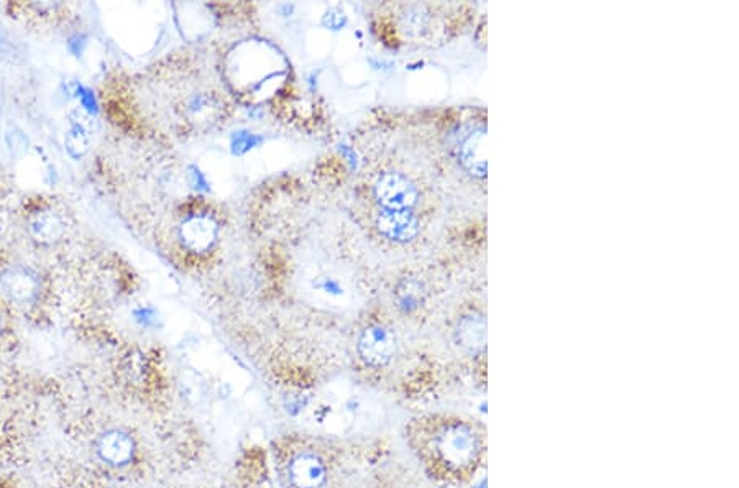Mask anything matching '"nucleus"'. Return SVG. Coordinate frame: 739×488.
<instances>
[{"mask_svg": "<svg viewBox=\"0 0 739 488\" xmlns=\"http://www.w3.org/2000/svg\"><path fill=\"white\" fill-rule=\"evenodd\" d=\"M97 452L102 461L111 465H125L132 461L135 454L134 439L119 429H112L102 434L97 444Z\"/></svg>", "mask_w": 739, "mask_h": 488, "instance_id": "obj_10", "label": "nucleus"}, {"mask_svg": "<svg viewBox=\"0 0 739 488\" xmlns=\"http://www.w3.org/2000/svg\"><path fill=\"white\" fill-rule=\"evenodd\" d=\"M455 344L470 355L487 349V316L480 309H470L460 316L454 329Z\"/></svg>", "mask_w": 739, "mask_h": 488, "instance_id": "obj_6", "label": "nucleus"}, {"mask_svg": "<svg viewBox=\"0 0 739 488\" xmlns=\"http://www.w3.org/2000/svg\"><path fill=\"white\" fill-rule=\"evenodd\" d=\"M0 331H2V318H0Z\"/></svg>", "mask_w": 739, "mask_h": 488, "instance_id": "obj_18", "label": "nucleus"}, {"mask_svg": "<svg viewBox=\"0 0 739 488\" xmlns=\"http://www.w3.org/2000/svg\"><path fill=\"white\" fill-rule=\"evenodd\" d=\"M455 160L467 178L485 188L487 181V124L485 119H470L455 140Z\"/></svg>", "mask_w": 739, "mask_h": 488, "instance_id": "obj_2", "label": "nucleus"}, {"mask_svg": "<svg viewBox=\"0 0 739 488\" xmlns=\"http://www.w3.org/2000/svg\"><path fill=\"white\" fill-rule=\"evenodd\" d=\"M65 145L71 157H84L89 152V147H91L88 125L79 122V120H71V127L66 132Z\"/></svg>", "mask_w": 739, "mask_h": 488, "instance_id": "obj_14", "label": "nucleus"}, {"mask_svg": "<svg viewBox=\"0 0 739 488\" xmlns=\"http://www.w3.org/2000/svg\"><path fill=\"white\" fill-rule=\"evenodd\" d=\"M252 140H257L253 135L248 134H237L235 137L234 147L237 148V153L245 152L248 148H252Z\"/></svg>", "mask_w": 739, "mask_h": 488, "instance_id": "obj_16", "label": "nucleus"}, {"mask_svg": "<svg viewBox=\"0 0 739 488\" xmlns=\"http://www.w3.org/2000/svg\"><path fill=\"white\" fill-rule=\"evenodd\" d=\"M426 286L418 278L406 277L395 288V303L401 313H416L426 303Z\"/></svg>", "mask_w": 739, "mask_h": 488, "instance_id": "obj_13", "label": "nucleus"}, {"mask_svg": "<svg viewBox=\"0 0 739 488\" xmlns=\"http://www.w3.org/2000/svg\"><path fill=\"white\" fill-rule=\"evenodd\" d=\"M0 288L15 303L30 304L40 293V278L30 268H7L0 273Z\"/></svg>", "mask_w": 739, "mask_h": 488, "instance_id": "obj_7", "label": "nucleus"}, {"mask_svg": "<svg viewBox=\"0 0 739 488\" xmlns=\"http://www.w3.org/2000/svg\"><path fill=\"white\" fill-rule=\"evenodd\" d=\"M434 447L447 469L462 474L480 462L482 436L470 424L450 423L439 431Z\"/></svg>", "mask_w": 739, "mask_h": 488, "instance_id": "obj_1", "label": "nucleus"}, {"mask_svg": "<svg viewBox=\"0 0 739 488\" xmlns=\"http://www.w3.org/2000/svg\"><path fill=\"white\" fill-rule=\"evenodd\" d=\"M217 234L216 222L207 216L189 217L180 227L181 242L193 254L209 252L216 245Z\"/></svg>", "mask_w": 739, "mask_h": 488, "instance_id": "obj_8", "label": "nucleus"}, {"mask_svg": "<svg viewBox=\"0 0 739 488\" xmlns=\"http://www.w3.org/2000/svg\"><path fill=\"white\" fill-rule=\"evenodd\" d=\"M322 24H324V27L329 28V30L339 32V30H342L347 25V15L342 10L334 7V9L327 10L324 19H322Z\"/></svg>", "mask_w": 739, "mask_h": 488, "instance_id": "obj_15", "label": "nucleus"}, {"mask_svg": "<svg viewBox=\"0 0 739 488\" xmlns=\"http://www.w3.org/2000/svg\"><path fill=\"white\" fill-rule=\"evenodd\" d=\"M290 479L296 488H321L326 484V465L314 454H299L291 461Z\"/></svg>", "mask_w": 739, "mask_h": 488, "instance_id": "obj_9", "label": "nucleus"}, {"mask_svg": "<svg viewBox=\"0 0 739 488\" xmlns=\"http://www.w3.org/2000/svg\"><path fill=\"white\" fill-rule=\"evenodd\" d=\"M396 336L390 327L373 324L363 329L357 342L360 359L373 369H383L396 354Z\"/></svg>", "mask_w": 739, "mask_h": 488, "instance_id": "obj_4", "label": "nucleus"}, {"mask_svg": "<svg viewBox=\"0 0 739 488\" xmlns=\"http://www.w3.org/2000/svg\"><path fill=\"white\" fill-rule=\"evenodd\" d=\"M66 226L63 217L55 209L38 211L30 221V234L38 244L51 245L65 235Z\"/></svg>", "mask_w": 739, "mask_h": 488, "instance_id": "obj_11", "label": "nucleus"}, {"mask_svg": "<svg viewBox=\"0 0 739 488\" xmlns=\"http://www.w3.org/2000/svg\"><path fill=\"white\" fill-rule=\"evenodd\" d=\"M373 198L380 211L414 212L421 201V191L404 173L385 171L373 185Z\"/></svg>", "mask_w": 739, "mask_h": 488, "instance_id": "obj_3", "label": "nucleus"}, {"mask_svg": "<svg viewBox=\"0 0 739 488\" xmlns=\"http://www.w3.org/2000/svg\"><path fill=\"white\" fill-rule=\"evenodd\" d=\"M375 226L381 237L393 244H411L421 234V219L416 212L378 211Z\"/></svg>", "mask_w": 739, "mask_h": 488, "instance_id": "obj_5", "label": "nucleus"}, {"mask_svg": "<svg viewBox=\"0 0 739 488\" xmlns=\"http://www.w3.org/2000/svg\"><path fill=\"white\" fill-rule=\"evenodd\" d=\"M79 97H81V102H83V106L86 107L89 112H96V102H94V97H92V94L89 93V91L79 89Z\"/></svg>", "mask_w": 739, "mask_h": 488, "instance_id": "obj_17", "label": "nucleus"}, {"mask_svg": "<svg viewBox=\"0 0 739 488\" xmlns=\"http://www.w3.org/2000/svg\"><path fill=\"white\" fill-rule=\"evenodd\" d=\"M432 27V14L423 4L404 5L400 14V30L408 38L426 37Z\"/></svg>", "mask_w": 739, "mask_h": 488, "instance_id": "obj_12", "label": "nucleus"}]
</instances>
